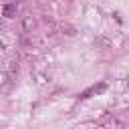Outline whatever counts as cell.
Segmentation results:
<instances>
[{
  "instance_id": "obj_1",
  "label": "cell",
  "mask_w": 129,
  "mask_h": 129,
  "mask_svg": "<svg viewBox=\"0 0 129 129\" xmlns=\"http://www.w3.org/2000/svg\"><path fill=\"white\" fill-rule=\"evenodd\" d=\"M99 125L103 129H123V123L117 117H113V115H103L101 121H99Z\"/></svg>"
},
{
  "instance_id": "obj_2",
  "label": "cell",
  "mask_w": 129,
  "mask_h": 129,
  "mask_svg": "<svg viewBox=\"0 0 129 129\" xmlns=\"http://www.w3.org/2000/svg\"><path fill=\"white\" fill-rule=\"evenodd\" d=\"M10 85H12V81H10L8 71L0 69V91H8V89H10Z\"/></svg>"
},
{
  "instance_id": "obj_3",
  "label": "cell",
  "mask_w": 129,
  "mask_h": 129,
  "mask_svg": "<svg viewBox=\"0 0 129 129\" xmlns=\"http://www.w3.org/2000/svg\"><path fill=\"white\" fill-rule=\"evenodd\" d=\"M22 28H24V32H32L36 28V20L32 16H22Z\"/></svg>"
},
{
  "instance_id": "obj_4",
  "label": "cell",
  "mask_w": 129,
  "mask_h": 129,
  "mask_svg": "<svg viewBox=\"0 0 129 129\" xmlns=\"http://www.w3.org/2000/svg\"><path fill=\"white\" fill-rule=\"evenodd\" d=\"M58 30H60L62 34H69V36H75V34H77V28H75L73 24H69V22H60V24H58Z\"/></svg>"
},
{
  "instance_id": "obj_5",
  "label": "cell",
  "mask_w": 129,
  "mask_h": 129,
  "mask_svg": "<svg viewBox=\"0 0 129 129\" xmlns=\"http://www.w3.org/2000/svg\"><path fill=\"white\" fill-rule=\"evenodd\" d=\"M2 16L14 18V16H16V6H14V4H4V6H2Z\"/></svg>"
},
{
  "instance_id": "obj_6",
  "label": "cell",
  "mask_w": 129,
  "mask_h": 129,
  "mask_svg": "<svg viewBox=\"0 0 129 129\" xmlns=\"http://www.w3.org/2000/svg\"><path fill=\"white\" fill-rule=\"evenodd\" d=\"M34 79H36V83H38V85H46V83L50 81V77H48V75L38 73V71H34Z\"/></svg>"
},
{
  "instance_id": "obj_7",
  "label": "cell",
  "mask_w": 129,
  "mask_h": 129,
  "mask_svg": "<svg viewBox=\"0 0 129 129\" xmlns=\"http://www.w3.org/2000/svg\"><path fill=\"white\" fill-rule=\"evenodd\" d=\"M95 44H97V46H103V48H111V40L105 38V36H97V38H95Z\"/></svg>"
},
{
  "instance_id": "obj_8",
  "label": "cell",
  "mask_w": 129,
  "mask_h": 129,
  "mask_svg": "<svg viewBox=\"0 0 129 129\" xmlns=\"http://www.w3.org/2000/svg\"><path fill=\"white\" fill-rule=\"evenodd\" d=\"M91 89H93V93H97V95H99V93H105V91H107V83H99V85H95V87H91Z\"/></svg>"
},
{
  "instance_id": "obj_9",
  "label": "cell",
  "mask_w": 129,
  "mask_h": 129,
  "mask_svg": "<svg viewBox=\"0 0 129 129\" xmlns=\"http://www.w3.org/2000/svg\"><path fill=\"white\" fill-rule=\"evenodd\" d=\"M91 95H93V89H87V91H83V93H81V99H89Z\"/></svg>"
},
{
  "instance_id": "obj_10",
  "label": "cell",
  "mask_w": 129,
  "mask_h": 129,
  "mask_svg": "<svg viewBox=\"0 0 129 129\" xmlns=\"http://www.w3.org/2000/svg\"><path fill=\"white\" fill-rule=\"evenodd\" d=\"M4 48H6V44H4L2 40H0V52H4Z\"/></svg>"
},
{
  "instance_id": "obj_11",
  "label": "cell",
  "mask_w": 129,
  "mask_h": 129,
  "mask_svg": "<svg viewBox=\"0 0 129 129\" xmlns=\"http://www.w3.org/2000/svg\"><path fill=\"white\" fill-rule=\"evenodd\" d=\"M125 87H129V77H127V79H125Z\"/></svg>"
},
{
  "instance_id": "obj_12",
  "label": "cell",
  "mask_w": 129,
  "mask_h": 129,
  "mask_svg": "<svg viewBox=\"0 0 129 129\" xmlns=\"http://www.w3.org/2000/svg\"><path fill=\"white\" fill-rule=\"evenodd\" d=\"M0 28H2V22H0Z\"/></svg>"
}]
</instances>
